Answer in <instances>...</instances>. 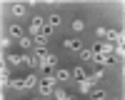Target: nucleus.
<instances>
[{"label": "nucleus", "instance_id": "cd10ccee", "mask_svg": "<svg viewBox=\"0 0 125 100\" xmlns=\"http://www.w3.org/2000/svg\"><path fill=\"white\" fill-rule=\"evenodd\" d=\"M45 100H50V98H45Z\"/></svg>", "mask_w": 125, "mask_h": 100}, {"label": "nucleus", "instance_id": "bb28decb", "mask_svg": "<svg viewBox=\"0 0 125 100\" xmlns=\"http://www.w3.org/2000/svg\"><path fill=\"white\" fill-rule=\"evenodd\" d=\"M123 75H125V68H123Z\"/></svg>", "mask_w": 125, "mask_h": 100}, {"label": "nucleus", "instance_id": "f8f14e48", "mask_svg": "<svg viewBox=\"0 0 125 100\" xmlns=\"http://www.w3.org/2000/svg\"><path fill=\"white\" fill-rule=\"evenodd\" d=\"M48 25L53 28V30H55V28H60V25H62V18H60L58 13H53V15H48Z\"/></svg>", "mask_w": 125, "mask_h": 100}, {"label": "nucleus", "instance_id": "39448f33", "mask_svg": "<svg viewBox=\"0 0 125 100\" xmlns=\"http://www.w3.org/2000/svg\"><path fill=\"white\" fill-rule=\"evenodd\" d=\"M8 38H15V40H23V38H25V33H23V28H20L18 23H13V25L8 28Z\"/></svg>", "mask_w": 125, "mask_h": 100}, {"label": "nucleus", "instance_id": "412c9836", "mask_svg": "<svg viewBox=\"0 0 125 100\" xmlns=\"http://www.w3.org/2000/svg\"><path fill=\"white\" fill-rule=\"evenodd\" d=\"M90 78H93V80L98 83V80H103V78H105V70H103V68H98V70H95V73H93Z\"/></svg>", "mask_w": 125, "mask_h": 100}, {"label": "nucleus", "instance_id": "2eb2a0df", "mask_svg": "<svg viewBox=\"0 0 125 100\" xmlns=\"http://www.w3.org/2000/svg\"><path fill=\"white\" fill-rule=\"evenodd\" d=\"M80 58H83V60H85V63H95V58H98V55H95V53H93V50H90V48H85V50H83V53H80Z\"/></svg>", "mask_w": 125, "mask_h": 100}, {"label": "nucleus", "instance_id": "9d476101", "mask_svg": "<svg viewBox=\"0 0 125 100\" xmlns=\"http://www.w3.org/2000/svg\"><path fill=\"white\" fill-rule=\"evenodd\" d=\"M70 78H73V70H62V68L55 70V80H58V83H62V80H70Z\"/></svg>", "mask_w": 125, "mask_h": 100}, {"label": "nucleus", "instance_id": "a878e982", "mask_svg": "<svg viewBox=\"0 0 125 100\" xmlns=\"http://www.w3.org/2000/svg\"><path fill=\"white\" fill-rule=\"evenodd\" d=\"M113 100H120V98H113Z\"/></svg>", "mask_w": 125, "mask_h": 100}, {"label": "nucleus", "instance_id": "aec40b11", "mask_svg": "<svg viewBox=\"0 0 125 100\" xmlns=\"http://www.w3.org/2000/svg\"><path fill=\"white\" fill-rule=\"evenodd\" d=\"M55 100H73V95L65 93V90H60V88H55Z\"/></svg>", "mask_w": 125, "mask_h": 100}, {"label": "nucleus", "instance_id": "f3484780", "mask_svg": "<svg viewBox=\"0 0 125 100\" xmlns=\"http://www.w3.org/2000/svg\"><path fill=\"white\" fill-rule=\"evenodd\" d=\"M88 95H90L88 100H108V95H105V90H90Z\"/></svg>", "mask_w": 125, "mask_h": 100}, {"label": "nucleus", "instance_id": "20e7f679", "mask_svg": "<svg viewBox=\"0 0 125 100\" xmlns=\"http://www.w3.org/2000/svg\"><path fill=\"white\" fill-rule=\"evenodd\" d=\"M5 60H8L10 65H23L25 63V53H8Z\"/></svg>", "mask_w": 125, "mask_h": 100}, {"label": "nucleus", "instance_id": "ddd939ff", "mask_svg": "<svg viewBox=\"0 0 125 100\" xmlns=\"http://www.w3.org/2000/svg\"><path fill=\"white\" fill-rule=\"evenodd\" d=\"M70 28H73V33H83V30H85V20H83V18H75V20L70 23Z\"/></svg>", "mask_w": 125, "mask_h": 100}, {"label": "nucleus", "instance_id": "6ab92c4d", "mask_svg": "<svg viewBox=\"0 0 125 100\" xmlns=\"http://www.w3.org/2000/svg\"><path fill=\"white\" fill-rule=\"evenodd\" d=\"M25 65H28V68H40L38 58H35V55H30V53H25Z\"/></svg>", "mask_w": 125, "mask_h": 100}, {"label": "nucleus", "instance_id": "0eeeda50", "mask_svg": "<svg viewBox=\"0 0 125 100\" xmlns=\"http://www.w3.org/2000/svg\"><path fill=\"white\" fill-rule=\"evenodd\" d=\"M0 80H3V88H10V80H13V75H10V68L3 63V68H0Z\"/></svg>", "mask_w": 125, "mask_h": 100}, {"label": "nucleus", "instance_id": "393cba45", "mask_svg": "<svg viewBox=\"0 0 125 100\" xmlns=\"http://www.w3.org/2000/svg\"><path fill=\"white\" fill-rule=\"evenodd\" d=\"M30 100H45V98H30Z\"/></svg>", "mask_w": 125, "mask_h": 100}, {"label": "nucleus", "instance_id": "4be33fe9", "mask_svg": "<svg viewBox=\"0 0 125 100\" xmlns=\"http://www.w3.org/2000/svg\"><path fill=\"white\" fill-rule=\"evenodd\" d=\"M40 35H43V38H50V35H53V28L48 25V20H45V28H43V33H40Z\"/></svg>", "mask_w": 125, "mask_h": 100}, {"label": "nucleus", "instance_id": "4468645a", "mask_svg": "<svg viewBox=\"0 0 125 100\" xmlns=\"http://www.w3.org/2000/svg\"><path fill=\"white\" fill-rule=\"evenodd\" d=\"M73 78H75L78 83H80V80H85V78H88V73H85V68H83V65H78V68H73Z\"/></svg>", "mask_w": 125, "mask_h": 100}, {"label": "nucleus", "instance_id": "dca6fc26", "mask_svg": "<svg viewBox=\"0 0 125 100\" xmlns=\"http://www.w3.org/2000/svg\"><path fill=\"white\" fill-rule=\"evenodd\" d=\"M10 88L13 90H25V78H13L10 80Z\"/></svg>", "mask_w": 125, "mask_h": 100}, {"label": "nucleus", "instance_id": "9b49d317", "mask_svg": "<svg viewBox=\"0 0 125 100\" xmlns=\"http://www.w3.org/2000/svg\"><path fill=\"white\" fill-rule=\"evenodd\" d=\"M38 83H40V78H38L35 73L25 75V90H30V88H38Z\"/></svg>", "mask_w": 125, "mask_h": 100}, {"label": "nucleus", "instance_id": "b1692460", "mask_svg": "<svg viewBox=\"0 0 125 100\" xmlns=\"http://www.w3.org/2000/svg\"><path fill=\"white\" fill-rule=\"evenodd\" d=\"M0 43H3V50H8V48H10V43H13V40H10V38H3V40H0Z\"/></svg>", "mask_w": 125, "mask_h": 100}, {"label": "nucleus", "instance_id": "a211bd4d", "mask_svg": "<svg viewBox=\"0 0 125 100\" xmlns=\"http://www.w3.org/2000/svg\"><path fill=\"white\" fill-rule=\"evenodd\" d=\"M18 43H20V48H23V50H25V53H28V50H30V48H35V45H33V38H30V35H25L23 40H18Z\"/></svg>", "mask_w": 125, "mask_h": 100}, {"label": "nucleus", "instance_id": "f03ea898", "mask_svg": "<svg viewBox=\"0 0 125 100\" xmlns=\"http://www.w3.org/2000/svg\"><path fill=\"white\" fill-rule=\"evenodd\" d=\"M45 20H48V18H43V15H33V18H30V28H28L30 33H28V35H30V38H38L40 33H43V28H45Z\"/></svg>", "mask_w": 125, "mask_h": 100}, {"label": "nucleus", "instance_id": "1a4fd4ad", "mask_svg": "<svg viewBox=\"0 0 125 100\" xmlns=\"http://www.w3.org/2000/svg\"><path fill=\"white\" fill-rule=\"evenodd\" d=\"M10 13H13L15 18H23V15L28 13V5H23V3H15V5H10Z\"/></svg>", "mask_w": 125, "mask_h": 100}, {"label": "nucleus", "instance_id": "423d86ee", "mask_svg": "<svg viewBox=\"0 0 125 100\" xmlns=\"http://www.w3.org/2000/svg\"><path fill=\"white\" fill-rule=\"evenodd\" d=\"M113 63H115V55H98L95 58V65H100V68H110Z\"/></svg>", "mask_w": 125, "mask_h": 100}, {"label": "nucleus", "instance_id": "c85d7f7f", "mask_svg": "<svg viewBox=\"0 0 125 100\" xmlns=\"http://www.w3.org/2000/svg\"><path fill=\"white\" fill-rule=\"evenodd\" d=\"M73 100H75V98H73Z\"/></svg>", "mask_w": 125, "mask_h": 100}, {"label": "nucleus", "instance_id": "5701e85b", "mask_svg": "<svg viewBox=\"0 0 125 100\" xmlns=\"http://www.w3.org/2000/svg\"><path fill=\"white\" fill-rule=\"evenodd\" d=\"M115 55H120V58H125V45H118V48H115Z\"/></svg>", "mask_w": 125, "mask_h": 100}, {"label": "nucleus", "instance_id": "f257e3e1", "mask_svg": "<svg viewBox=\"0 0 125 100\" xmlns=\"http://www.w3.org/2000/svg\"><path fill=\"white\" fill-rule=\"evenodd\" d=\"M95 35H98V38H105L108 43L125 45V35H123V33H118V30H113V28H98V30H95Z\"/></svg>", "mask_w": 125, "mask_h": 100}, {"label": "nucleus", "instance_id": "7ed1b4c3", "mask_svg": "<svg viewBox=\"0 0 125 100\" xmlns=\"http://www.w3.org/2000/svg\"><path fill=\"white\" fill-rule=\"evenodd\" d=\"M62 48L70 50V53H83V50H85V45H83L80 38H65L62 40Z\"/></svg>", "mask_w": 125, "mask_h": 100}, {"label": "nucleus", "instance_id": "6e6552de", "mask_svg": "<svg viewBox=\"0 0 125 100\" xmlns=\"http://www.w3.org/2000/svg\"><path fill=\"white\" fill-rule=\"evenodd\" d=\"M93 85H95V80H93L90 75H88L85 80H80V83H78V88H80V93H90V90H93Z\"/></svg>", "mask_w": 125, "mask_h": 100}]
</instances>
